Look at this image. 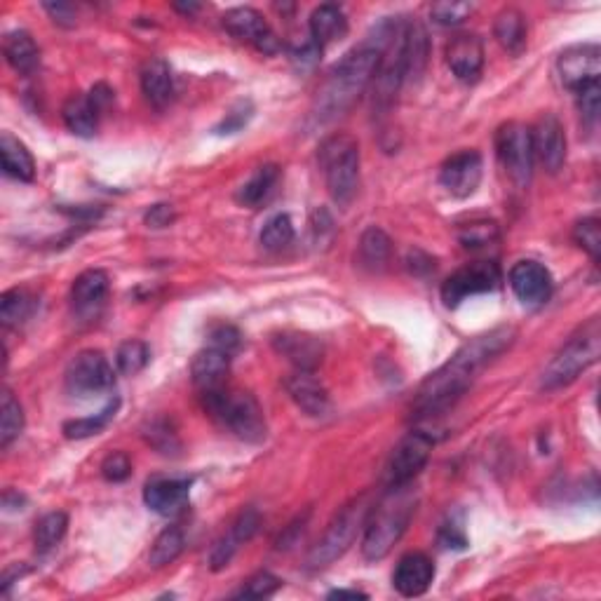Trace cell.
Here are the masks:
<instances>
[{
    "instance_id": "ac0fdd59",
    "label": "cell",
    "mask_w": 601,
    "mask_h": 601,
    "mask_svg": "<svg viewBox=\"0 0 601 601\" xmlns=\"http://www.w3.org/2000/svg\"><path fill=\"white\" fill-rule=\"evenodd\" d=\"M191 484H193L191 479L155 477L146 484L144 503L162 517L177 515V512H181L188 505V498H191Z\"/></svg>"
},
{
    "instance_id": "74e56055",
    "label": "cell",
    "mask_w": 601,
    "mask_h": 601,
    "mask_svg": "<svg viewBox=\"0 0 601 601\" xmlns=\"http://www.w3.org/2000/svg\"><path fill=\"white\" fill-rule=\"evenodd\" d=\"M294 224L287 214H275L261 231V245L268 252H282L294 242Z\"/></svg>"
},
{
    "instance_id": "b9f144b4",
    "label": "cell",
    "mask_w": 601,
    "mask_h": 601,
    "mask_svg": "<svg viewBox=\"0 0 601 601\" xmlns=\"http://www.w3.org/2000/svg\"><path fill=\"white\" fill-rule=\"evenodd\" d=\"M475 5L472 3H456V0H444V3H435L430 8V17L432 22L442 24V26H458L463 24L465 19L472 15Z\"/></svg>"
},
{
    "instance_id": "bcb514c9",
    "label": "cell",
    "mask_w": 601,
    "mask_h": 601,
    "mask_svg": "<svg viewBox=\"0 0 601 601\" xmlns=\"http://www.w3.org/2000/svg\"><path fill=\"white\" fill-rule=\"evenodd\" d=\"M101 475H104L108 482H125V479L132 475V461L123 451H113V454H108L104 463H101Z\"/></svg>"
},
{
    "instance_id": "f6af8a7d",
    "label": "cell",
    "mask_w": 601,
    "mask_h": 601,
    "mask_svg": "<svg viewBox=\"0 0 601 601\" xmlns=\"http://www.w3.org/2000/svg\"><path fill=\"white\" fill-rule=\"evenodd\" d=\"M240 332L233 327V324H214L209 329V346L221 350V353L233 355L235 350L240 348Z\"/></svg>"
},
{
    "instance_id": "4fadbf2b",
    "label": "cell",
    "mask_w": 601,
    "mask_h": 601,
    "mask_svg": "<svg viewBox=\"0 0 601 601\" xmlns=\"http://www.w3.org/2000/svg\"><path fill=\"white\" fill-rule=\"evenodd\" d=\"M224 26L233 38L252 45L263 54L280 52V40L270 29L266 17L254 8H233L224 15Z\"/></svg>"
},
{
    "instance_id": "11a10c76",
    "label": "cell",
    "mask_w": 601,
    "mask_h": 601,
    "mask_svg": "<svg viewBox=\"0 0 601 601\" xmlns=\"http://www.w3.org/2000/svg\"><path fill=\"white\" fill-rule=\"evenodd\" d=\"M329 599H367V594L360 590H334L329 592Z\"/></svg>"
},
{
    "instance_id": "f907efd6",
    "label": "cell",
    "mask_w": 601,
    "mask_h": 601,
    "mask_svg": "<svg viewBox=\"0 0 601 601\" xmlns=\"http://www.w3.org/2000/svg\"><path fill=\"white\" fill-rule=\"evenodd\" d=\"M440 543L444 545V548H454V550L468 548V538H465L461 526H456V524H444L442 526Z\"/></svg>"
},
{
    "instance_id": "5bb4252c",
    "label": "cell",
    "mask_w": 601,
    "mask_h": 601,
    "mask_svg": "<svg viewBox=\"0 0 601 601\" xmlns=\"http://www.w3.org/2000/svg\"><path fill=\"white\" fill-rule=\"evenodd\" d=\"M531 146L533 158L540 160L550 174H557L564 167L566 160V134L564 125L559 123L557 116L543 113L531 127Z\"/></svg>"
},
{
    "instance_id": "f5cc1de1",
    "label": "cell",
    "mask_w": 601,
    "mask_h": 601,
    "mask_svg": "<svg viewBox=\"0 0 601 601\" xmlns=\"http://www.w3.org/2000/svg\"><path fill=\"white\" fill-rule=\"evenodd\" d=\"M407 268L414 275H423V273H430V270L435 268V261H432L428 254H423L421 249H411V252L407 254Z\"/></svg>"
},
{
    "instance_id": "ab89813d",
    "label": "cell",
    "mask_w": 601,
    "mask_h": 601,
    "mask_svg": "<svg viewBox=\"0 0 601 601\" xmlns=\"http://www.w3.org/2000/svg\"><path fill=\"white\" fill-rule=\"evenodd\" d=\"M498 224L496 221H470V224L458 226V242L468 249H477L498 240Z\"/></svg>"
},
{
    "instance_id": "8992f818",
    "label": "cell",
    "mask_w": 601,
    "mask_h": 601,
    "mask_svg": "<svg viewBox=\"0 0 601 601\" xmlns=\"http://www.w3.org/2000/svg\"><path fill=\"white\" fill-rule=\"evenodd\" d=\"M601 353V327L597 317L573 334L566 346L552 357V362L545 367L543 378H540V388L557 390L569 386L576 378L592 367L599 360Z\"/></svg>"
},
{
    "instance_id": "836d02e7",
    "label": "cell",
    "mask_w": 601,
    "mask_h": 601,
    "mask_svg": "<svg viewBox=\"0 0 601 601\" xmlns=\"http://www.w3.org/2000/svg\"><path fill=\"white\" fill-rule=\"evenodd\" d=\"M33 308H36V301L26 289H8L0 296V320L5 327H19L33 315Z\"/></svg>"
},
{
    "instance_id": "c3c4849f",
    "label": "cell",
    "mask_w": 601,
    "mask_h": 601,
    "mask_svg": "<svg viewBox=\"0 0 601 601\" xmlns=\"http://www.w3.org/2000/svg\"><path fill=\"white\" fill-rule=\"evenodd\" d=\"M599 85L585 87L583 92H578V104H580V116L587 125H597L599 118Z\"/></svg>"
},
{
    "instance_id": "2e32d148",
    "label": "cell",
    "mask_w": 601,
    "mask_h": 601,
    "mask_svg": "<svg viewBox=\"0 0 601 601\" xmlns=\"http://www.w3.org/2000/svg\"><path fill=\"white\" fill-rule=\"evenodd\" d=\"M510 287L515 296L526 306H540L552 296L550 270L538 261H519L510 270Z\"/></svg>"
},
{
    "instance_id": "83f0119b",
    "label": "cell",
    "mask_w": 601,
    "mask_h": 601,
    "mask_svg": "<svg viewBox=\"0 0 601 601\" xmlns=\"http://www.w3.org/2000/svg\"><path fill=\"white\" fill-rule=\"evenodd\" d=\"M3 52L8 64L22 76H29L38 69L40 64V50L36 40L31 38V33L26 31H12L3 40Z\"/></svg>"
},
{
    "instance_id": "f1b7e54d",
    "label": "cell",
    "mask_w": 601,
    "mask_h": 601,
    "mask_svg": "<svg viewBox=\"0 0 601 601\" xmlns=\"http://www.w3.org/2000/svg\"><path fill=\"white\" fill-rule=\"evenodd\" d=\"M62 118L69 130L76 134V137L90 139L97 134V123H99V111L97 106L92 104L90 97H83V94H73V97L66 101L62 108Z\"/></svg>"
},
{
    "instance_id": "60d3db41",
    "label": "cell",
    "mask_w": 601,
    "mask_h": 601,
    "mask_svg": "<svg viewBox=\"0 0 601 601\" xmlns=\"http://www.w3.org/2000/svg\"><path fill=\"white\" fill-rule=\"evenodd\" d=\"M573 240L580 249H585L592 256V261H599L601 254V221L597 216H585L573 226Z\"/></svg>"
},
{
    "instance_id": "e575fe53",
    "label": "cell",
    "mask_w": 601,
    "mask_h": 601,
    "mask_svg": "<svg viewBox=\"0 0 601 601\" xmlns=\"http://www.w3.org/2000/svg\"><path fill=\"white\" fill-rule=\"evenodd\" d=\"M184 533H181L179 526H167V529L160 531V536L155 538L151 555H148V562H151L153 569H162V566H170L174 559H177L181 552H184Z\"/></svg>"
},
{
    "instance_id": "8d00e7d4",
    "label": "cell",
    "mask_w": 601,
    "mask_h": 601,
    "mask_svg": "<svg viewBox=\"0 0 601 601\" xmlns=\"http://www.w3.org/2000/svg\"><path fill=\"white\" fill-rule=\"evenodd\" d=\"M66 531H69V517H66V512L57 510V512H47L45 517H40L36 524V533H33L38 552L57 548V545L62 543V538L66 536Z\"/></svg>"
},
{
    "instance_id": "52a82bcc",
    "label": "cell",
    "mask_w": 601,
    "mask_h": 601,
    "mask_svg": "<svg viewBox=\"0 0 601 601\" xmlns=\"http://www.w3.org/2000/svg\"><path fill=\"white\" fill-rule=\"evenodd\" d=\"M369 512H371L369 496H360L355 498L353 503H348L346 508L334 517V522L327 526L320 543L310 550L308 569H324V566L334 564L336 559L346 555L350 545L355 543L357 533L364 531Z\"/></svg>"
},
{
    "instance_id": "d6986e66",
    "label": "cell",
    "mask_w": 601,
    "mask_h": 601,
    "mask_svg": "<svg viewBox=\"0 0 601 601\" xmlns=\"http://www.w3.org/2000/svg\"><path fill=\"white\" fill-rule=\"evenodd\" d=\"M432 580H435V564L423 552H409L395 566L393 585L402 597H421L430 590Z\"/></svg>"
},
{
    "instance_id": "5b68a950",
    "label": "cell",
    "mask_w": 601,
    "mask_h": 601,
    "mask_svg": "<svg viewBox=\"0 0 601 601\" xmlns=\"http://www.w3.org/2000/svg\"><path fill=\"white\" fill-rule=\"evenodd\" d=\"M317 158H320L329 195L341 207H346L355 198L357 181H360V144L350 134H332L322 141Z\"/></svg>"
},
{
    "instance_id": "1f68e13d",
    "label": "cell",
    "mask_w": 601,
    "mask_h": 601,
    "mask_svg": "<svg viewBox=\"0 0 601 601\" xmlns=\"http://www.w3.org/2000/svg\"><path fill=\"white\" fill-rule=\"evenodd\" d=\"M280 179V167L278 165H263L249 177L238 191V202L245 207H256L268 198L275 184Z\"/></svg>"
},
{
    "instance_id": "9f6ffc18",
    "label": "cell",
    "mask_w": 601,
    "mask_h": 601,
    "mask_svg": "<svg viewBox=\"0 0 601 601\" xmlns=\"http://www.w3.org/2000/svg\"><path fill=\"white\" fill-rule=\"evenodd\" d=\"M174 10L184 12V15H193V12L198 10V5H195V3H188V5H181V3H177V5H174Z\"/></svg>"
},
{
    "instance_id": "d4e9b609",
    "label": "cell",
    "mask_w": 601,
    "mask_h": 601,
    "mask_svg": "<svg viewBox=\"0 0 601 601\" xmlns=\"http://www.w3.org/2000/svg\"><path fill=\"white\" fill-rule=\"evenodd\" d=\"M228 369H231V355L207 346L205 350H200V353L193 357L191 378H193L195 386L202 390V393H207V390L224 386V378L228 374Z\"/></svg>"
},
{
    "instance_id": "816d5d0a",
    "label": "cell",
    "mask_w": 601,
    "mask_h": 601,
    "mask_svg": "<svg viewBox=\"0 0 601 601\" xmlns=\"http://www.w3.org/2000/svg\"><path fill=\"white\" fill-rule=\"evenodd\" d=\"M47 15L54 19V24L59 26H76V10L66 3H45L43 5Z\"/></svg>"
},
{
    "instance_id": "681fc988",
    "label": "cell",
    "mask_w": 601,
    "mask_h": 601,
    "mask_svg": "<svg viewBox=\"0 0 601 601\" xmlns=\"http://www.w3.org/2000/svg\"><path fill=\"white\" fill-rule=\"evenodd\" d=\"M144 219L151 228H165V226H170L174 219H177V214H174L172 205H153L146 212Z\"/></svg>"
},
{
    "instance_id": "7bdbcfd3",
    "label": "cell",
    "mask_w": 601,
    "mask_h": 601,
    "mask_svg": "<svg viewBox=\"0 0 601 601\" xmlns=\"http://www.w3.org/2000/svg\"><path fill=\"white\" fill-rule=\"evenodd\" d=\"M280 587H282V580L278 576H273V573H268V571H261V573H256V576L249 578L245 585H242L238 597L240 599H266V597H273Z\"/></svg>"
},
{
    "instance_id": "7a4b0ae2",
    "label": "cell",
    "mask_w": 601,
    "mask_h": 601,
    "mask_svg": "<svg viewBox=\"0 0 601 601\" xmlns=\"http://www.w3.org/2000/svg\"><path fill=\"white\" fill-rule=\"evenodd\" d=\"M378 64H381V40L378 36L350 50L324 80L322 90L317 94L315 118L320 123H327V120L343 116L348 108H353L355 101L374 83Z\"/></svg>"
},
{
    "instance_id": "484cf974",
    "label": "cell",
    "mask_w": 601,
    "mask_h": 601,
    "mask_svg": "<svg viewBox=\"0 0 601 601\" xmlns=\"http://www.w3.org/2000/svg\"><path fill=\"white\" fill-rule=\"evenodd\" d=\"M348 33V17L339 5H320V8L313 10L310 15V38L315 40L317 45L324 47L329 43H336V40H343Z\"/></svg>"
},
{
    "instance_id": "277c9868",
    "label": "cell",
    "mask_w": 601,
    "mask_h": 601,
    "mask_svg": "<svg viewBox=\"0 0 601 601\" xmlns=\"http://www.w3.org/2000/svg\"><path fill=\"white\" fill-rule=\"evenodd\" d=\"M205 409L214 418H219L235 437L242 442H263L266 440V416H263L261 404L256 402L252 393L245 390H226L224 386L207 390Z\"/></svg>"
},
{
    "instance_id": "3957f363",
    "label": "cell",
    "mask_w": 601,
    "mask_h": 601,
    "mask_svg": "<svg viewBox=\"0 0 601 601\" xmlns=\"http://www.w3.org/2000/svg\"><path fill=\"white\" fill-rule=\"evenodd\" d=\"M416 512V496L411 491V484L395 486L388 489L383 501L371 505V512L364 524L362 538V555L369 562L388 557V552L400 543L404 531L409 529L411 517Z\"/></svg>"
},
{
    "instance_id": "d590c367",
    "label": "cell",
    "mask_w": 601,
    "mask_h": 601,
    "mask_svg": "<svg viewBox=\"0 0 601 601\" xmlns=\"http://www.w3.org/2000/svg\"><path fill=\"white\" fill-rule=\"evenodd\" d=\"M118 400L108 402L104 409L99 411V414L87 416V418H73V421L64 423V437L66 440H87V437L99 435L101 430L106 428L108 421H111L113 416H116L118 411Z\"/></svg>"
},
{
    "instance_id": "44dd1931",
    "label": "cell",
    "mask_w": 601,
    "mask_h": 601,
    "mask_svg": "<svg viewBox=\"0 0 601 601\" xmlns=\"http://www.w3.org/2000/svg\"><path fill=\"white\" fill-rule=\"evenodd\" d=\"M259 526H261L259 510H254V508L242 510L240 515L235 517V522L231 524V531H228L226 536L214 545L212 557H209V562H212V569L221 571L224 566L231 564V559H233L235 552H238L240 545L249 543V540L256 536V531H259Z\"/></svg>"
},
{
    "instance_id": "ffe728a7",
    "label": "cell",
    "mask_w": 601,
    "mask_h": 601,
    "mask_svg": "<svg viewBox=\"0 0 601 601\" xmlns=\"http://www.w3.org/2000/svg\"><path fill=\"white\" fill-rule=\"evenodd\" d=\"M285 388L289 397L296 402V407L306 411L308 416H317V418L327 416L329 409H332L327 388L317 381L315 371L296 369L294 374H289L285 378Z\"/></svg>"
},
{
    "instance_id": "f546056e",
    "label": "cell",
    "mask_w": 601,
    "mask_h": 601,
    "mask_svg": "<svg viewBox=\"0 0 601 601\" xmlns=\"http://www.w3.org/2000/svg\"><path fill=\"white\" fill-rule=\"evenodd\" d=\"M390 254H393V242H390L386 231L371 226L362 233L360 247H357V256H360L362 268L381 270L390 261Z\"/></svg>"
},
{
    "instance_id": "cb8c5ba5",
    "label": "cell",
    "mask_w": 601,
    "mask_h": 601,
    "mask_svg": "<svg viewBox=\"0 0 601 601\" xmlns=\"http://www.w3.org/2000/svg\"><path fill=\"white\" fill-rule=\"evenodd\" d=\"M141 92H144L148 104L158 108V111L170 106L174 97V80L170 64L165 59L153 57L144 64V69H141Z\"/></svg>"
},
{
    "instance_id": "603a6c76",
    "label": "cell",
    "mask_w": 601,
    "mask_h": 601,
    "mask_svg": "<svg viewBox=\"0 0 601 601\" xmlns=\"http://www.w3.org/2000/svg\"><path fill=\"white\" fill-rule=\"evenodd\" d=\"M108 287H111V280L104 270L92 268L80 273L76 282L71 287V303L73 308L78 310L80 315H92L104 306L106 296H108Z\"/></svg>"
},
{
    "instance_id": "8fae6325",
    "label": "cell",
    "mask_w": 601,
    "mask_h": 601,
    "mask_svg": "<svg viewBox=\"0 0 601 601\" xmlns=\"http://www.w3.org/2000/svg\"><path fill=\"white\" fill-rule=\"evenodd\" d=\"M432 444L435 440L428 435V432H409L404 440L397 444L393 454H390V461L386 465V486L388 489H395V486H407L414 482V479L421 475V470L428 463Z\"/></svg>"
},
{
    "instance_id": "7402d4cb",
    "label": "cell",
    "mask_w": 601,
    "mask_h": 601,
    "mask_svg": "<svg viewBox=\"0 0 601 601\" xmlns=\"http://www.w3.org/2000/svg\"><path fill=\"white\" fill-rule=\"evenodd\" d=\"M273 348L278 350L282 357H287L296 369L306 371H315L322 364L324 357L322 341L301 332H282L273 336Z\"/></svg>"
},
{
    "instance_id": "4dcf8cb0",
    "label": "cell",
    "mask_w": 601,
    "mask_h": 601,
    "mask_svg": "<svg viewBox=\"0 0 601 601\" xmlns=\"http://www.w3.org/2000/svg\"><path fill=\"white\" fill-rule=\"evenodd\" d=\"M494 33L505 50L519 54L526 47V19L517 8H505L498 12L494 22Z\"/></svg>"
},
{
    "instance_id": "7c38bea8",
    "label": "cell",
    "mask_w": 601,
    "mask_h": 601,
    "mask_svg": "<svg viewBox=\"0 0 601 601\" xmlns=\"http://www.w3.org/2000/svg\"><path fill=\"white\" fill-rule=\"evenodd\" d=\"M557 71L562 83L569 87L571 92H583L585 87L599 85L601 76V50L599 45L585 43L573 45L559 54Z\"/></svg>"
},
{
    "instance_id": "ba28073f",
    "label": "cell",
    "mask_w": 601,
    "mask_h": 601,
    "mask_svg": "<svg viewBox=\"0 0 601 601\" xmlns=\"http://www.w3.org/2000/svg\"><path fill=\"white\" fill-rule=\"evenodd\" d=\"M496 151L501 158L505 172L515 181V186L526 188L533 177V146H531V127L517 120L498 127L496 132Z\"/></svg>"
},
{
    "instance_id": "ee69618b",
    "label": "cell",
    "mask_w": 601,
    "mask_h": 601,
    "mask_svg": "<svg viewBox=\"0 0 601 601\" xmlns=\"http://www.w3.org/2000/svg\"><path fill=\"white\" fill-rule=\"evenodd\" d=\"M146 440H148V444H153V447L165 456L177 454V451L181 449V444L177 440V432L170 428V423L167 421H153L151 428L146 430Z\"/></svg>"
},
{
    "instance_id": "7dc6e473",
    "label": "cell",
    "mask_w": 601,
    "mask_h": 601,
    "mask_svg": "<svg viewBox=\"0 0 601 601\" xmlns=\"http://www.w3.org/2000/svg\"><path fill=\"white\" fill-rule=\"evenodd\" d=\"M252 113H254L252 104H245V101H242V104L235 106L231 113H226V118L221 120L219 127H216V134H235V132H240L242 127H245L249 123V120H252Z\"/></svg>"
},
{
    "instance_id": "9c48e42d",
    "label": "cell",
    "mask_w": 601,
    "mask_h": 601,
    "mask_svg": "<svg viewBox=\"0 0 601 601\" xmlns=\"http://www.w3.org/2000/svg\"><path fill=\"white\" fill-rule=\"evenodd\" d=\"M501 280L503 273L496 261L468 263V266L458 268L456 273L444 282L442 301L447 303L449 308H456L461 306L465 299H470V296L494 292V289L501 285Z\"/></svg>"
},
{
    "instance_id": "f35d334b",
    "label": "cell",
    "mask_w": 601,
    "mask_h": 601,
    "mask_svg": "<svg viewBox=\"0 0 601 601\" xmlns=\"http://www.w3.org/2000/svg\"><path fill=\"white\" fill-rule=\"evenodd\" d=\"M148 360H151V350H148L144 341H137V339L125 341V343H120L116 350L118 371L125 376L139 374L141 369H146Z\"/></svg>"
},
{
    "instance_id": "e0dca14e",
    "label": "cell",
    "mask_w": 601,
    "mask_h": 601,
    "mask_svg": "<svg viewBox=\"0 0 601 601\" xmlns=\"http://www.w3.org/2000/svg\"><path fill=\"white\" fill-rule=\"evenodd\" d=\"M447 64L461 83H477L484 69V45L475 33H461L447 45Z\"/></svg>"
},
{
    "instance_id": "d6a6232c",
    "label": "cell",
    "mask_w": 601,
    "mask_h": 601,
    "mask_svg": "<svg viewBox=\"0 0 601 601\" xmlns=\"http://www.w3.org/2000/svg\"><path fill=\"white\" fill-rule=\"evenodd\" d=\"M24 430V409L8 388L0 397V447H10Z\"/></svg>"
},
{
    "instance_id": "9a60e30c",
    "label": "cell",
    "mask_w": 601,
    "mask_h": 601,
    "mask_svg": "<svg viewBox=\"0 0 601 601\" xmlns=\"http://www.w3.org/2000/svg\"><path fill=\"white\" fill-rule=\"evenodd\" d=\"M440 184L456 198H470L482 184V155L477 151L454 153L440 170Z\"/></svg>"
},
{
    "instance_id": "db71d44e",
    "label": "cell",
    "mask_w": 601,
    "mask_h": 601,
    "mask_svg": "<svg viewBox=\"0 0 601 601\" xmlns=\"http://www.w3.org/2000/svg\"><path fill=\"white\" fill-rule=\"evenodd\" d=\"M308 515H310V512H306V515L296 519V522H294L292 526H289V529L285 531V536H280V540H278V550L292 548V545L296 543V540H299V536H303V531H306Z\"/></svg>"
},
{
    "instance_id": "4316f807",
    "label": "cell",
    "mask_w": 601,
    "mask_h": 601,
    "mask_svg": "<svg viewBox=\"0 0 601 601\" xmlns=\"http://www.w3.org/2000/svg\"><path fill=\"white\" fill-rule=\"evenodd\" d=\"M0 160H3V172L8 177L26 181V184L36 179V160H33L31 151L8 132L0 137Z\"/></svg>"
},
{
    "instance_id": "30bf717a",
    "label": "cell",
    "mask_w": 601,
    "mask_h": 601,
    "mask_svg": "<svg viewBox=\"0 0 601 601\" xmlns=\"http://www.w3.org/2000/svg\"><path fill=\"white\" fill-rule=\"evenodd\" d=\"M116 386V371L101 350H83L66 369V388L73 395H99Z\"/></svg>"
},
{
    "instance_id": "6da1fadb",
    "label": "cell",
    "mask_w": 601,
    "mask_h": 601,
    "mask_svg": "<svg viewBox=\"0 0 601 601\" xmlns=\"http://www.w3.org/2000/svg\"><path fill=\"white\" fill-rule=\"evenodd\" d=\"M515 336L517 332L512 327H496L465 343L447 364L425 378L411 404V414L416 418H432L454 407L475 383L479 371L515 343Z\"/></svg>"
}]
</instances>
